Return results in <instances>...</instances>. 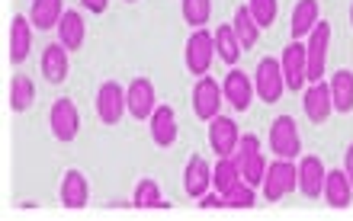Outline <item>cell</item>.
Wrapping results in <instances>:
<instances>
[{"instance_id": "cell-20", "label": "cell", "mask_w": 353, "mask_h": 221, "mask_svg": "<svg viewBox=\"0 0 353 221\" xmlns=\"http://www.w3.org/2000/svg\"><path fill=\"white\" fill-rule=\"evenodd\" d=\"M32 23L29 17H13L10 19V61L13 65H23L29 55V48H32Z\"/></svg>"}, {"instance_id": "cell-30", "label": "cell", "mask_w": 353, "mask_h": 221, "mask_svg": "<svg viewBox=\"0 0 353 221\" xmlns=\"http://www.w3.org/2000/svg\"><path fill=\"white\" fill-rule=\"evenodd\" d=\"M132 205H135V209H170V202L161 196V189H158L154 180H141V183L135 186Z\"/></svg>"}, {"instance_id": "cell-33", "label": "cell", "mask_w": 353, "mask_h": 221, "mask_svg": "<svg viewBox=\"0 0 353 221\" xmlns=\"http://www.w3.org/2000/svg\"><path fill=\"white\" fill-rule=\"evenodd\" d=\"M248 10H251L254 19L261 23V29H267V26H273V23H276L279 3H276V0H248Z\"/></svg>"}, {"instance_id": "cell-1", "label": "cell", "mask_w": 353, "mask_h": 221, "mask_svg": "<svg viewBox=\"0 0 353 221\" xmlns=\"http://www.w3.org/2000/svg\"><path fill=\"white\" fill-rule=\"evenodd\" d=\"M263 199L267 202H279L283 196H289L292 189H299V164L279 157L267 167V176H263Z\"/></svg>"}, {"instance_id": "cell-26", "label": "cell", "mask_w": 353, "mask_h": 221, "mask_svg": "<svg viewBox=\"0 0 353 221\" xmlns=\"http://www.w3.org/2000/svg\"><path fill=\"white\" fill-rule=\"evenodd\" d=\"M331 96H334V112H353V71L341 67L331 74Z\"/></svg>"}, {"instance_id": "cell-28", "label": "cell", "mask_w": 353, "mask_h": 221, "mask_svg": "<svg viewBox=\"0 0 353 221\" xmlns=\"http://www.w3.org/2000/svg\"><path fill=\"white\" fill-rule=\"evenodd\" d=\"M244 176H241V167H238V160L232 157H219V164H215L212 170V186L219 189V193H228V189H234V186L241 183Z\"/></svg>"}, {"instance_id": "cell-24", "label": "cell", "mask_w": 353, "mask_h": 221, "mask_svg": "<svg viewBox=\"0 0 353 221\" xmlns=\"http://www.w3.org/2000/svg\"><path fill=\"white\" fill-rule=\"evenodd\" d=\"M318 0H299L296 10H292V19H289V36L292 39H302L308 36L312 29L318 26Z\"/></svg>"}, {"instance_id": "cell-32", "label": "cell", "mask_w": 353, "mask_h": 221, "mask_svg": "<svg viewBox=\"0 0 353 221\" xmlns=\"http://www.w3.org/2000/svg\"><path fill=\"white\" fill-rule=\"evenodd\" d=\"M254 202H257V193L251 183H238L225 193V209H254Z\"/></svg>"}, {"instance_id": "cell-34", "label": "cell", "mask_w": 353, "mask_h": 221, "mask_svg": "<svg viewBox=\"0 0 353 221\" xmlns=\"http://www.w3.org/2000/svg\"><path fill=\"white\" fill-rule=\"evenodd\" d=\"M199 205H203V209H225V196L219 193V189H215V193H205L203 199H199Z\"/></svg>"}, {"instance_id": "cell-5", "label": "cell", "mask_w": 353, "mask_h": 221, "mask_svg": "<svg viewBox=\"0 0 353 221\" xmlns=\"http://www.w3.org/2000/svg\"><path fill=\"white\" fill-rule=\"evenodd\" d=\"M215 61V36L209 29H196L193 36L186 39V71L196 77H205Z\"/></svg>"}, {"instance_id": "cell-23", "label": "cell", "mask_w": 353, "mask_h": 221, "mask_svg": "<svg viewBox=\"0 0 353 221\" xmlns=\"http://www.w3.org/2000/svg\"><path fill=\"white\" fill-rule=\"evenodd\" d=\"M65 0H32V7H29V23L39 29V32H46V29H58L61 17H65V7H61Z\"/></svg>"}, {"instance_id": "cell-16", "label": "cell", "mask_w": 353, "mask_h": 221, "mask_svg": "<svg viewBox=\"0 0 353 221\" xmlns=\"http://www.w3.org/2000/svg\"><path fill=\"white\" fill-rule=\"evenodd\" d=\"M209 189H212V167H209L205 157L193 154L183 170V193L190 196V199H203Z\"/></svg>"}, {"instance_id": "cell-6", "label": "cell", "mask_w": 353, "mask_h": 221, "mask_svg": "<svg viewBox=\"0 0 353 221\" xmlns=\"http://www.w3.org/2000/svg\"><path fill=\"white\" fill-rule=\"evenodd\" d=\"M279 65H283V77H286V87L292 93L305 90L308 83V55H305V42H299L292 39L286 48H283V55H279Z\"/></svg>"}, {"instance_id": "cell-4", "label": "cell", "mask_w": 353, "mask_h": 221, "mask_svg": "<svg viewBox=\"0 0 353 221\" xmlns=\"http://www.w3.org/2000/svg\"><path fill=\"white\" fill-rule=\"evenodd\" d=\"M270 151L276 157H292L302 154V135H299V125L292 116H276L273 125H270Z\"/></svg>"}, {"instance_id": "cell-19", "label": "cell", "mask_w": 353, "mask_h": 221, "mask_svg": "<svg viewBox=\"0 0 353 221\" xmlns=\"http://www.w3.org/2000/svg\"><path fill=\"white\" fill-rule=\"evenodd\" d=\"M68 71H71V58H68V48L61 42H52L42 48V77L48 83H61Z\"/></svg>"}, {"instance_id": "cell-31", "label": "cell", "mask_w": 353, "mask_h": 221, "mask_svg": "<svg viewBox=\"0 0 353 221\" xmlns=\"http://www.w3.org/2000/svg\"><path fill=\"white\" fill-rule=\"evenodd\" d=\"M180 13H183L186 26L203 29L212 17V0H180Z\"/></svg>"}, {"instance_id": "cell-27", "label": "cell", "mask_w": 353, "mask_h": 221, "mask_svg": "<svg viewBox=\"0 0 353 221\" xmlns=\"http://www.w3.org/2000/svg\"><path fill=\"white\" fill-rule=\"evenodd\" d=\"M36 103V83L26 74H17L10 81V109L13 112H26L29 106Z\"/></svg>"}, {"instance_id": "cell-12", "label": "cell", "mask_w": 353, "mask_h": 221, "mask_svg": "<svg viewBox=\"0 0 353 221\" xmlns=\"http://www.w3.org/2000/svg\"><path fill=\"white\" fill-rule=\"evenodd\" d=\"M209 125V147L215 151V157H232L241 145V131L234 125L232 116H215L212 122H205Z\"/></svg>"}, {"instance_id": "cell-7", "label": "cell", "mask_w": 353, "mask_h": 221, "mask_svg": "<svg viewBox=\"0 0 353 221\" xmlns=\"http://www.w3.org/2000/svg\"><path fill=\"white\" fill-rule=\"evenodd\" d=\"M254 90H257V96L263 103H276L289 90L286 77H283V65H279L276 58H263L261 65H257V71H254Z\"/></svg>"}, {"instance_id": "cell-13", "label": "cell", "mask_w": 353, "mask_h": 221, "mask_svg": "<svg viewBox=\"0 0 353 221\" xmlns=\"http://www.w3.org/2000/svg\"><path fill=\"white\" fill-rule=\"evenodd\" d=\"M125 103H129V116L132 119H151V112L158 109V93H154V83L148 77H135V81L125 87Z\"/></svg>"}, {"instance_id": "cell-3", "label": "cell", "mask_w": 353, "mask_h": 221, "mask_svg": "<svg viewBox=\"0 0 353 221\" xmlns=\"http://www.w3.org/2000/svg\"><path fill=\"white\" fill-rule=\"evenodd\" d=\"M327 48H331V23L327 19H318V26L308 32L305 42V55H308V81L318 83L325 77L327 67Z\"/></svg>"}, {"instance_id": "cell-17", "label": "cell", "mask_w": 353, "mask_h": 221, "mask_svg": "<svg viewBox=\"0 0 353 221\" xmlns=\"http://www.w3.org/2000/svg\"><path fill=\"white\" fill-rule=\"evenodd\" d=\"M58 199H61L65 209H87V202H90V183H87V176L81 170H68L61 176Z\"/></svg>"}, {"instance_id": "cell-9", "label": "cell", "mask_w": 353, "mask_h": 221, "mask_svg": "<svg viewBox=\"0 0 353 221\" xmlns=\"http://www.w3.org/2000/svg\"><path fill=\"white\" fill-rule=\"evenodd\" d=\"M222 103H225V90L212 77H199L193 87V112L196 119L212 122L215 116H222Z\"/></svg>"}, {"instance_id": "cell-2", "label": "cell", "mask_w": 353, "mask_h": 221, "mask_svg": "<svg viewBox=\"0 0 353 221\" xmlns=\"http://www.w3.org/2000/svg\"><path fill=\"white\" fill-rule=\"evenodd\" d=\"M234 160L241 167L244 183L251 186H263V176H267V157L261 151V138L257 135H241V145L234 151Z\"/></svg>"}, {"instance_id": "cell-22", "label": "cell", "mask_w": 353, "mask_h": 221, "mask_svg": "<svg viewBox=\"0 0 353 221\" xmlns=\"http://www.w3.org/2000/svg\"><path fill=\"white\" fill-rule=\"evenodd\" d=\"M84 39H87L84 17H81L77 10H65V17L58 23V42H61L68 52H77V48H84Z\"/></svg>"}, {"instance_id": "cell-15", "label": "cell", "mask_w": 353, "mask_h": 221, "mask_svg": "<svg viewBox=\"0 0 353 221\" xmlns=\"http://www.w3.org/2000/svg\"><path fill=\"white\" fill-rule=\"evenodd\" d=\"M325 180H327V170L318 154H308L299 160V193L305 196V199L325 196Z\"/></svg>"}, {"instance_id": "cell-10", "label": "cell", "mask_w": 353, "mask_h": 221, "mask_svg": "<svg viewBox=\"0 0 353 221\" xmlns=\"http://www.w3.org/2000/svg\"><path fill=\"white\" fill-rule=\"evenodd\" d=\"M125 112H129L125 87H119L116 81L100 83V90H97V116H100L103 125H116Z\"/></svg>"}, {"instance_id": "cell-35", "label": "cell", "mask_w": 353, "mask_h": 221, "mask_svg": "<svg viewBox=\"0 0 353 221\" xmlns=\"http://www.w3.org/2000/svg\"><path fill=\"white\" fill-rule=\"evenodd\" d=\"M87 7V13H103V10L110 7V0H81Z\"/></svg>"}, {"instance_id": "cell-21", "label": "cell", "mask_w": 353, "mask_h": 221, "mask_svg": "<svg viewBox=\"0 0 353 221\" xmlns=\"http://www.w3.org/2000/svg\"><path fill=\"white\" fill-rule=\"evenodd\" d=\"M151 138L158 147H174L176 141V112L174 106H158L151 112Z\"/></svg>"}, {"instance_id": "cell-11", "label": "cell", "mask_w": 353, "mask_h": 221, "mask_svg": "<svg viewBox=\"0 0 353 221\" xmlns=\"http://www.w3.org/2000/svg\"><path fill=\"white\" fill-rule=\"evenodd\" d=\"M222 90H225V103H228L234 112H248L251 109V103H254V96H257L254 81L244 71H238V67H232V71L225 74Z\"/></svg>"}, {"instance_id": "cell-8", "label": "cell", "mask_w": 353, "mask_h": 221, "mask_svg": "<svg viewBox=\"0 0 353 221\" xmlns=\"http://www.w3.org/2000/svg\"><path fill=\"white\" fill-rule=\"evenodd\" d=\"M48 129H52V135H55L61 145H68V141L77 138V131H81V116H77L74 100L61 96V100L52 103V112H48Z\"/></svg>"}, {"instance_id": "cell-18", "label": "cell", "mask_w": 353, "mask_h": 221, "mask_svg": "<svg viewBox=\"0 0 353 221\" xmlns=\"http://www.w3.org/2000/svg\"><path fill=\"white\" fill-rule=\"evenodd\" d=\"M325 202L331 209H350L353 205V180L347 176V170H327L325 180Z\"/></svg>"}, {"instance_id": "cell-25", "label": "cell", "mask_w": 353, "mask_h": 221, "mask_svg": "<svg viewBox=\"0 0 353 221\" xmlns=\"http://www.w3.org/2000/svg\"><path fill=\"white\" fill-rule=\"evenodd\" d=\"M232 26H234V36H238L241 48H254V45H257V39H261V23L254 19V13L248 10V3L234 10Z\"/></svg>"}, {"instance_id": "cell-36", "label": "cell", "mask_w": 353, "mask_h": 221, "mask_svg": "<svg viewBox=\"0 0 353 221\" xmlns=\"http://www.w3.org/2000/svg\"><path fill=\"white\" fill-rule=\"evenodd\" d=\"M344 170H347V176L353 180V141H350V147H347V157H344Z\"/></svg>"}, {"instance_id": "cell-37", "label": "cell", "mask_w": 353, "mask_h": 221, "mask_svg": "<svg viewBox=\"0 0 353 221\" xmlns=\"http://www.w3.org/2000/svg\"><path fill=\"white\" fill-rule=\"evenodd\" d=\"M125 3H139V0H125Z\"/></svg>"}, {"instance_id": "cell-14", "label": "cell", "mask_w": 353, "mask_h": 221, "mask_svg": "<svg viewBox=\"0 0 353 221\" xmlns=\"http://www.w3.org/2000/svg\"><path fill=\"white\" fill-rule=\"evenodd\" d=\"M302 106H305V116L308 122H327V116L334 112V96H331V83L318 81V83H308L305 87V96H302Z\"/></svg>"}, {"instance_id": "cell-29", "label": "cell", "mask_w": 353, "mask_h": 221, "mask_svg": "<svg viewBox=\"0 0 353 221\" xmlns=\"http://www.w3.org/2000/svg\"><path fill=\"white\" fill-rule=\"evenodd\" d=\"M241 42H238V36H234V26L228 23V26H219L215 29V55L222 58L225 65H232L234 67V61L241 58Z\"/></svg>"}]
</instances>
